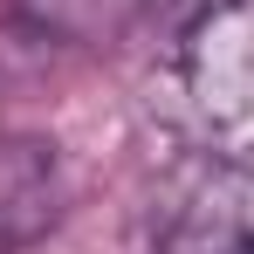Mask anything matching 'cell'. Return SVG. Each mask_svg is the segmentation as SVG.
I'll list each match as a JSON object with an SVG mask.
<instances>
[{"label": "cell", "instance_id": "7a4b0ae2", "mask_svg": "<svg viewBox=\"0 0 254 254\" xmlns=\"http://www.w3.org/2000/svg\"><path fill=\"white\" fill-rule=\"evenodd\" d=\"M62 213V165L42 137H0V254L35 248Z\"/></svg>", "mask_w": 254, "mask_h": 254}, {"label": "cell", "instance_id": "6da1fadb", "mask_svg": "<svg viewBox=\"0 0 254 254\" xmlns=\"http://www.w3.org/2000/svg\"><path fill=\"white\" fill-rule=\"evenodd\" d=\"M158 254H254V158L206 165L172 206Z\"/></svg>", "mask_w": 254, "mask_h": 254}]
</instances>
